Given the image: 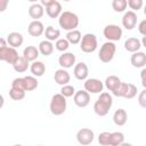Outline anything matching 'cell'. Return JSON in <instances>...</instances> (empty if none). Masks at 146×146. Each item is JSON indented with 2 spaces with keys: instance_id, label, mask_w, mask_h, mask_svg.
Returning a JSON list of instances; mask_svg holds the SVG:
<instances>
[{
  "instance_id": "6da1fadb",
  "label": "cell",
  "mask_w": 146,
  "mask_h": 146,
  "mask_svg": "<svg viewBox=\"0 0 146 146\" xmlns=\"http://www.w3.org/2000/svg\"><path fill=\"white\" fill-rule=\"evenodd\" d=\"M113 105V98L108 92H100L99 97L94 104V112L98 116H105L108 114Z\"/></svg>"
},
{
  "instance_id": "7a4b0ae2",
  "label": "cell",
  "mask_w": 146,
  "mask_h": 146,
  "mask_svg": "<svg viewBox=\"0 0 146 146\" xmlns=\"http://www.w3.org/2000/svg\"><path fill=\"white\" fill-rule=\"evenodd\" d=\"M79 17L73 11H63L60 14V16L58 17V24L59 26L65 30V31H72V30H75L78 26H79Z\"/></svg>"
},
{
  "instance_id": "3957f363",
  "label": "cell",
  "mask_w": 146,
  "mask_h": 146,
  "mask_svg": "<svg viewBox=\"0 0 146 146\" xmlns=\"http://www.w3.org/2000/svg\"><path fill=\"white\" fill-rule=\"evenodd\" d=\"M66 106H67L66 97L63 96L62 94H55L51 97L49 108H50V112H51L52 115L59 116V115L64 114L65 111H66Z\"/></svg>"
},
{
  "instance_id": "277c9868",
  "label": "cell",
  "mask_w": 146,
  "mask_h": 146,
  "mask_svg": "<svg viewBox=\"0 0 146 146\" xmlns=\"http://www.w3.org/2000/svg\"><path fill=\"white\" fill-rule=\"evenodd\" d=\"M116 51V46L113 41H107L105 43H103V46L99 49L98 52V58L102 63H110L115 55Z\"/></svg>"
},
{
  "instance_id": "5b68a950",
  "label": "cell",
  "mask_w": 146,
  "mask_h": 146,
  "mask_svg": "<svg viewBox=\"0 0 146 146\" xmlns=\"http://www.w3.org/2000/svg\"><path fill=\"white\" fill-rule=\"evenodd\" d=\"M97 46H98L97 36L94 33H86L80 42V49L86 54L94 52L97 49Z\"/></svg>"
},
{
  "instance_id": "8992f818",
  "label": "cell",
  "mask_w": 146,
  "mask_h": 146,
  "mask_svg": "<svg viewBox=\"0 0 146 146\" xmlns=\"http://www.w3.org/2000/svg\"><path fill=\"white\" fill-rule=\"evenodd\" d=\"M18 52L16 51V48L10 47L9 44L0 47V59L2 62H6L8 64H14L18 58Z\"/></svg>"
},
{
  "instance_id": "52a82bcc",
  "label": "cell",
  "mask_w": 146,
  "mask_h": 146,
  "mask_svg": "<svg viewBox=\"0 0 146 146\" xmlns=\"http://www.w3.org/2000/svg\"><path fill=\"white\" fill-rule=\"evenodd\" d=\"M104 36L108 40V41H119L121 38H122V34H123V31L120 26L117 25H114V24H108L104 27Z\"/></svg>"
},
{
  "instance_id": "ba28073f",
  "label": "cell",
  "mask_w": 146,
  "mask_h": 146,
  "mask_svg": "<svg viewBox=\"0 0 146 146\" xmlns=\"http://www.w3.org/2000/svg\"><path fill=\"white\" fill-rule=\"evenodd\" d=\"M137 95V87L132 83H124L122 82L116 97H123L125 99H132Z\"/></svg>"
},
{
  "instance_id": "9c48e42d",
  "label": "cell",
  "mask_w": 146,
  "mask_h": 146,
  "mask_svg": "<svg viewBox=\"0 0 146 146\" xmlns=\"http://www.w3.org/2000/svg\"><path fill=\"white\" fill-rule=\"evenodd\" d=\"M95 133L89 128H82L76 132V140L81 145H89L94 141Z\"/></svg>"
},
{
  "instance_id": "30bf717a",
  "label": "cell",
  "mask_w": 146,
  "mask_h": 146,
  "mask_svg": "<svg viewBox=\"0 0 146 146\" xmlns=\"http://www.w3.org/2000/svg\"><path fill=\"white\" fill-rule=\"evenodd\" d=\"M74 104L78 107H87L90 103V94L84 89V90H78L75 91L73 96Z\"/></svg>"
},
{
  "instance_id": "8fae6325",
  "label": "cell",
  "mask_w": 146,
  "mask_h": 146,
  "mask_svg": "<svg viewBox=\"0 0 146 146\" xmlns=\"http://www.w3.org/2000/svg\"><path fill=\"white\" fill-rule=\"evenodd\" d=\"M84 89L89 92V94H99L103 91L104 89V84L100 80L91 78V79H87L84 82Z\"/></svg>"
},
{
  "instance_id": "7c38bea8",
  "label": "cell",
  "mask_w": 146,
  "mask_h": 146,
  "mask_svg": "<svg viewBox=\"0 0 146 146\" xmlns=\"http://www.w3.org/2000/svg\"><path fill=\"white\" fill-rule=\"evenodd\" d=\"M137 24V14L133 10L125 11L123 17H122V25L125 30H132L136 27Z\"/></svg>"
},
{
  "instance_id": "4fadbf2b",
  "label": "cell",
  "mask_w": 146,
  "mask_h": 146,
  "mask_svg": "<svg viewBox=\"0 0 146 146\" xmlns=\"http://www.w3.org/2000/svg\"><path fill=\"white\" fill-rule=\"evenodd\" d=\"M121 84H122V81H121L120 78L116 76V75H110V76H107V78L105 79V87H106L114 96H116V94H117V91H119Z\"/></svg>"
},
{
  "instance_id": "5bb4252c",
  "label": "cell",
  "mask_w": 146,
  "mask_h": 146,
  "mask_svg": "<svg viewBox=\"0 0 146 146\" xmlns=\"http://www.w3.org/2000/svg\"><path fill=\"white\" fill-rule=\"evenodd\" d=\"M75 55H73L72 52H63L59 58H58V64L60 65V67L63 68H70L73 67V65H75Z\"/></svg>"
},
{
  "instance_id": "9a60e30c",
  "label": "cell",
  "mask_w": 146,
  "mask_h": 146,
  "mask_svg": "<svg viewBox=\"0 0 146 146\" xmlns=\"http://www.w3.org/2000/svg\"><path fill=\"white\" fill-rule=\"evenodd\" d=\"M73 74H74L75 79H78L80 81L87 80L88 74H89V68H88L87 64L83 63V62L75 64L74 65V70H73Z\"/></svg>"
},
{
  "instance_id": "2e32d148",
  "label": "cell",
  "mask_w": 146,
  "mask_h": 146,
  "mask_svg": "<svg viewBox=\"0 0 146 146\" xmlns=\"http://www.w3.org/2000/svg\"><path fill=\"white\" fill-rule=\"evenodd\" d=\"M54 80L57 84L59 86H65V84H68L70 80H71V75L70 73L66 71V68H58L55 71V74H54Z\"/></svg>"
},
{
  "instance_id": "e0dca14e",
  "label": "cell",
  "mask_w": 146,
  "mask_h": 146,
  "mask_svg": "<svg viewBox=\"0 0 146 146\" xmlns=\"http://www.w3.org/2000/svg\"><path fill=\"white\" fill-rule=\"evenodd\" d=\"M44 26L42 24V22H40L39 19L38 21H32L30 24H29V27H27V32L31 36H40L44 33Z\"/></svg>"
},
{
  "instance_id": "ac0fdd59",
  "label": "cell",
  "mask_w": 146,
  "mask_h": 146,
  "mask_svg": "<svg viewBox=\"0 0 146 146\" xmlns=\"http://www.w3.org/2000/svg\"><path fill=\"white\" fill-rule=\"evenodd\" d=\"M130 62H131V65L133 67L143 68L146 65V54L143 52V51H139V50L136 51V52H132Z\"/></svg>"
},
{
  "instance_id": "d6986e66",
  "label": "cell",
  "mask_w": 146,
  "mask_h": 146,
  "mask_svg": "<svg viewBox=\"0 0 146 146\" xmlns=\"http://www.w3.org/2000/svg\"><path fill=\"white\" fill-rule=\"evenodd\" d=\"M44 14V8L41 3H32L30 7H29V16L33 19V21H38L40 19Z\"/></svg>"
},
{
  "instance_id": "ffe728a7",
  "label": "cell",
  "mask_w": 146,
  "mask_h": 146,
  "mask_svg": "<svg viewBox=\"0 0 146 146\" xmlns=\"http://www.w3.org/2000/svg\"><path fill=\"white\" fill-rule=\"evenodd\" d=\"M128 121V113L123 108H117L114 114H113V122L115 125H119V127H122L127 123Z\"/></svg>"
},
{
  "instance_id": "44dd1931",
  "label": "cell",
  "mask_w": 146,
  "mask_h": 146,
  "mask_svg": "<svg viewBox=\"0 0 146 146\" xmlns=\"http://www.w3.org/2000/svg\"><path fill=\"white\" fill-rule=\"evenodd\" d=\"M23 41H24V38L19 32H10L7 35V42L10 47L18 48L23 44Z\"/></svg>"
},
{
  "instance_id": "7402d4cb",
  "label": "cell",
  "mask_w": 146,
  "mask_h": 146,
  "mask_svg": "<svg viewBox=\"0 0 146 146\" xmlns=\"http://www.w3.org/2000/svg\"><path fill=\"white\" fill-rule=\"evenodd\" d=\"M141 47V41L137 38H128L124 41V49L129 52H136L140 49Z\"/></svg>"
},
{
  "instance_id": "603a6c76",
  "label": "cell",
  "mask_w": 146,
  "mask_h": 146,
  "mask_svg": "<svg viewBox=\"0 0 146 146\" xmlns=\"http://www.w3.org/2000/svg\"><path fill=\"white\" fill-rule=\"evenodd\" d=\"M23 56L29 60V62H34L36 60V58L40 56V51L39 48L34 47V46H27L24 48L23 50Z\"/></svg>"
},
{
  "instance_id": "cb8c5ba5",
  "label": "cell",
  "mask_w": 146,
  "mask_h": 146,
  "mask_svg": "<svg viewBox=\"0 0 146 146\" xmlns=\"http://www.w3.org/2000/svg\"><path fill=\"white\" fill-rule=\"evenodd\" d=\"M62 13H63V11H62V5H60L58 1H56V2H54L52 5L46 7V14H47L50 18H58Z\"/></svg>"
},
{
  "instance_id": "d4e9b609",
  "label": "cell",
  "mask_w": 146,
  "mask_h": 146,
  "mask_svg": "<svg viewBox=\"0 0 146 146\" xmlns=\"http://www.w3.org/2000/svg\"><path fill=\"white\" fill-rule=\"evenodd\" d=\"M29 66H30V62L24 56H19L17 60L13 64V67L17 73H24L25 71H27Z\"/></svg>"
},
{
  "instance_id": "484cf974",
  "label": "cell",
  "mask_w": 146,
  "mask_h": 146,
  "mask_svg": "<svg viewBox=\"0 0 146 146\" xmlns=\"http://www.w3.org/2000/svg\"><path fill=\"white\" fill-rule=\"evenodd\" d=\"M30 71L32 73V75H34L36 78L42 76L46 72V65L40 60H34L30 66Z\"/></svg>"
},
{
  "instance_id": "4316f807",
  "label": "cell",
  "mask_w": 146,
  "mask_h": 146,
  "mask_svg": "<svg viewBox=\"0 0 146 146\" xmlns=\"http://www.w3.org/2000/svg\"><path fill=\"white\" fill-rule=\"evenodd\" d=\"M39 51L43 56H50L52 54V51H54V44H52V42L49 41V40H47V39L43 40V41H41L39 43Z\"/></svg>"
},
{
  "instance_id": "83f0119b",
  "label": "cell",
  "mask_w": 146,
  "mask_h": 146,
  "mask_svg": "<svg viewBox=\"0 0 146 146\" xmlns=\"http://www.w3.org/2000/svg\"><path fill=\"white\" fill-rule=\"evenodd\" d=\"M23 80H24V89H25L26 91H32V90L36 89L38 86H39V82H38L36 78H35L34 75L24 76Z\"/></svg>"
},
{
  "instance_id": "f1b7e54d",
  "label": "cell",
  "mask_w": 146,
  "mask_h": 146,
  "mask_svg": "<svg viewBox=\"0 0 146 146\" xmlns=\"http://www.w3.org/2000/svg\"><path fill=\"white\" fill-rule=\"evenodd\" d=\"M124 144V135L120 131L111 132L110 136V146H120Z\"/></svg>"
},
{
  "instance_id": "f546056e",
  "label": "cell",
  "mask_w": 146,
  "mask_h": 146,
  "mask_svg": "<svg viewBox=\"0 0 146 146\" xmlns=\"http://www.w3.org/2000/svg\"><path fill=\"white\" fill-rule=\"evenodd\" d=\"M44 35H46V39L49 40V41H57L59 39V36H60V31L50 25V26L46 27Z\"/></svg>"
},
{
  "instance_id": "4dcf8cb0",
  "label": "cell",
  "mask_w": 146,
  "mask_h": 146,
  "mask_svg": "<svg viewBox=\"0 0 146 146\" xmlns=\"http://www.w3.org/2000/svg\"><path fill=\"white\" fill-rule=\"evenodd\" d=\"M66 39L68 40V42L71 44H78L81 42V39H82V35H81V32L79 30H72V31H68L67 34H66Z\"/></svg>"
},
{
  "instance_id": "1f68e13d",
  "label": "cell",
  "mask_w": 146,
  "mask_h": 146,
  "mask_svg": "<svg viewBox=\"0 0 146 146\" xmlns=\"http://www.w3.org/2000/svg\"><path fill=\"white\" fill-rule=\"evenodd\" d=\"M25 90L21 89V88H16V87H11L9 90V97L13 100H22L25 97Z\"/></svg>"
},
{
  "instance_id": "d6a6232c",
  "label": "cell",
  "mask_w": 146,
  "mask_h": 146,
  "mask_svg": "<svg viewBox=\"0 0 146 146\" xmlns=\"http://www.w3.org/2000/svg\"><path fill=\"white\" fill-rule=\"evenodd\" d=\"M128 7L127 0H113L112 1V8L115 13H123Z\"/></svg>"
},
{
  "instance_id": "836d02e7",
  "label": "cell",
  "mask_w": 146,
  "mask_h": 146,
  "mask_svg": "<svg viewBox=\"0 0 146 146\" xmlns=\"http://www.w3.org/2000/svg\"><path fill=\"white\" fill-rule=\"evenodd\" d=\"M70 44H71V43H70L68 40L65 38V39H58V40L56 41V43H55V47H56V49H57L58 51L65 52V51L68 49Z\"/></svg>"
},
{
  "instance_id": "e575fe53",
  "label": "cell",
  "mask_w": 146,
  "mask_h": 146,
  "mask_svg": "<svg viewBox=\"0 0 146 146\" xmlns=\"http://www.w3.org/2000/svg\"><path fill=\"white\" fill-rule=\"evenodd\" d=\"M110 136H111V132L108 131L100 132L98 136V143L102 146H110Z\"/></svg>"
},
{
  "instance_id": "d590c367",
  "label": "cell",
  "mask_w": 146,
  "mask_h": 146,
  "mask_svg": "<svg viewBox=\"0 0 146 146\" xmlns=\"http://www.w3.org/2000/svg\"><path fill=\"white\" fill-rule=\"evenodd\" d=\"M60 94H62L63 96H65L66 98H67V97H72V96H74V94H75V89H74L73 86L65 84V86H62Z\"/></svg>"
},
{
  "instance_id": "8d00e7d4",
  "label": "cell",
  "mask_w": 146,
  "mask_h": 146,
  "mask_svg": "<svg viewBox=\"0 0 146 146\" xmlns=\"http://www.w3.org/2000/svg\"><path fill=\"white\" fill-rule=\"evenodd\" d=\"M127 1H128L129 8H130L131 10H133V11L140 10V9L143 8V6H144L143 0H127Z\"/></svg>"
},
{
  "instance_id": "74e56055",
  "label": "cell",
  "mask_w": 146,
  "mask_h": 146,
  "mask_svg": "<svg viewBox=\"0 0 146 146\" xmlns=\"http://www.w3.org/2000/svg\"><path fill=\"white\" fill-rule=\"evenodd\" d=\"M138 104L140 107L146 108V89L144 88L143 91H140V94L138 95Z\"/></svg>"
},
{
  "instance_id": "f35d334b",
  "label": "cell",
  "mask_w": 146,
  "mask_h": 146,
  "mask_svg": "<svg viewBox=\"0 0 146 146\" xmlns=\"http://www.w3.org/2000/svg\"><path fill=\"white\" fill-rule=\"evenodd\" d=\"M138 31L143 36H146V19H143L138 25Z\"/></svg>"
},
{
  "instance_id": "ab89813d",
  "label": "cell",
  "mask_w": 146,
  "mask_h": 146,
  "mask_svg": "<svg viewBox=\"0 0 146 146\" xmlns=\"http://www.w3.org/2000/svg\"><path fill=\"white\" fill-rule=\"evenodd\" d=\"M140 80L143 87L146 89V67H143V70L140 71Z\"/></svg>"
},
{
  "instance_id": "60d3db41",
  "label": "cell",
  "mask_w": 146,
  "mask_h": 146,
  "mask_svg": "<svg viewBox=\"0 0 146 146\" xmlns=\"http://www.w3.org/2000/svg\"><path fill=\"white\" fill-rule=\"evenodd\" d=\"M8 3H9V0H0V11H5L7 9Z\"/></svg>"
},
{
  "instance_id": "b9f144b4",
  "label": "cell",
  "mask_w": 146,
  "mask_h": 146,
  "mask_svg": "<svg viewBox=\"0 0 146 146\" xmlns=\"http://www.w3.org/2000/svg\"><path fill=\"white\" fill-rule=\"evenodd\" d=\"M57 0H40V3L43 6V7H48L50 5H52L54 2H56Z\"/></svg>"
},
{
  "instance_id": "7bdbcfd3",
  "label": "cell",
  "mask_w": 146,
  "mask_h": 146,
  "mask_svg": "<svg viewBox=\"0 0 146 146\" xmlns=\"http://www.w3.org/2000/svg\"><path fill=\"white\" fill-rule=\"evenodd\" d=\"M141 46L146 48V36H143V39H141Z\"/></svg>"
},
{
  "instance_id": "ee69618b",
  "label": "cell",
  "mask_w": 146,
  "mask_h": 146,
  "mask_svg": "<svg viewBox=\"0 0 146 146\" xmlns=\"http://www.w3.org/2000/svg\"><path fill=\"white\" fill-rule=\"evenodd\" d=\"M27 1H30V2H32V3H35V2H38L39 0H27Z\"/></svg>"
},
{
  "instance_id": "f6af8a7d",
  "label": "cell",
  "mask_w": 146,
  "mask_h": 146,
  "mask_svg": "<svg viewBox=\"0 0 146 146\" xmlns=\"http://www.w3.org/2000/svg\"><path fill=\"white\" fill-rule=\"evenodd\" d=\"M144 14H145V16H146V5L144 6Z\"/></svg>"
},
{
  "instance_id": "bcb514c9",
  "label": "cell",
  "mask_w": 146,
  "mask_h": 146,
  "mask_svg": "<svg viewBox=\"0 0 146 146\" xmlns=\"http://www.w3.org/2000/svg\"><path fill=\"white\" fill-rule=\"evenodd\" d=\"M63 1H66V2H68V1H71V0H63Z\"/></svg>"
}]
</instances>
